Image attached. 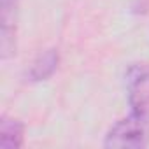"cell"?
Returning a JSON list of instances; mask_svg holds the SVG:
<instances>
[{
	"mask_svg": "<svg viewBox=\"0 0 149 149\" xmlns=\"http://www.w3.org/2000/svg\"><path fill=\"white\" fill-rule=\"evenodd\" d=\"M149 144V114L130 111L128 116L118 119L104 137V147H132L140 149Z\"/></svg>",
	"mask_w": 149,
	"mask_h": 149,
	"instance_id": "6da1fadb",
	"label": "cell"
},
{
	"mask_svg": "<svg viewBox=\"0 0 149 149\" xmlns=\"http://www.w3.org/2000/svg\"><path fill=\"white\" fill-rule=\"evenodd\" d=\"M125 90L130 109L149 114V63H132L126 68Z\"/></svg>",
	"mask_w": 149,
	"mask_h": 149,
	"instance_id": "7a4b0ae2",
	"label": "cell"
},
{
	"mask_svg": "<svg viewBox=\"0 0 149 149\" xmlns=\"http://www.w3.org/2000/svg\"><path fill=\"white\" fill-rule=\"evenodd\" d=\"M16 19H18V0H0V47L2 58L7 60L16 49Z\"/></svg>",
	"mask_w": 149,
	"mask_h": 149,
	"instance_id": "3957f363",
	"label": "cell"
},
{
	"mask_svg": "<svg viewBox=\"0 0 149 149\" xmlns=\"http://www.w3.org/2000/svg\"><path fill=\"white\" fill-rule=\"evenodd\" d=\"M25 144V125L11 116H2L0 119V147L2 149H19Z\"/></svg>",
	"mask_w": 149,
	"mask_h": 149,
	"instance_id": "277c9868",
	"label": "cell"
},
{
	"mask_svg": "<svg viewBox=\"0 0 149 149\" xmlns=\"http://www.w3.org/2000/svg\"><path fill=\"white\" fill-rule=\"evenodd\" d=\"M60 63V54L56 49H46L44 53H40L30 65L28 70V77L33 83H40V81H47L53 74L56 72Z\"/></svg>",
	"mask_w": 149,
	"mask_h": 149,
	"instance_id": "5b68a950",
	"label": "cell"
}]
</instances>
